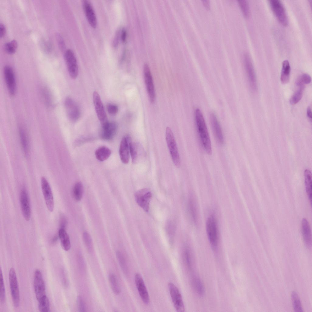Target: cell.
<instances>
[{"instance_id":"cell-21","label":"cell","mask_w":312,"mask_h":312,"mask_svg":"<svg viewBox=\"0 0 312 312\" xmlns=\"http://www.w3.org/2000/svg\"><path fill=\"white\" fill-rule=\"evenodd\" d=\"M301 229L303 241L306 247L310 249L312 246V236L309 223L305 218H303L301 222Z\"/></svg>"},{"instance_id":"cell-43","label":"cell","mask_w":312,"mask_h":312,"mask_svg":"<svg viewBox=\"0 0 312 312\" xmlns=\"http://www.w3.org/2000/svg\"><path fill=\"white\" fill-rule=\"evenodd\" d=\"M107 110L109 114L114 115L117 113L118 109V106L116 105L109 104L107 105Z\"/></svg>"},{"instance_id":"cell-8","label":"cell","mask_w":312,"mask_h":312,"mask_svg":"<svg viewBox=\"0 0 312 312\" xmlns=\"http://www.w3.org/2000/svg\"><path fill=\"white\" fill-rule=\"evenodd\" d=\"M144 75L147 93L150 101L153 103L156 99V94L153 79L149 66L145 64L144 66Z\"/></svg>"},{"instance_id":"cell-38","label":"cell","mask_w":312,"mask_h":312,"mask_svg":"<svg viewBox=\"0 0 312 312\" xmlns=\"http://www.w3.org/2000/svg\"><path fill=\"white\" fill-rule=\"evenodd\" d=\"M116 256L122 270L125 274H126L127 273V269L124 257L121 252L119 251L116 252Z\"/></svg>"},{"instance_id":"cell-2","label":"cell","mask_w":312,"mask_h":312,"mask_svg":"<svg viewBox=\"0 0 312 312\" xmlns=\"http://www.w3.org/2000/svg\"><path fill=\"white\" fill-rule=\"evenodd\" d=\"M206 231L210 244L212 249L215 250L218 247L219 235L217 222L214 215H211L206 222Z\"/></svg>"},{"instance_id":"cell-48","label":"cell","mask_w":312,"mask_h":312,"mask_svg":"<svg viewBox=\"0 0 312 312\" xmlns=\"http://www.w3.org/2000/svg\"><path fill=\"white\" fill-rule=\"evenodd\" d=\"M6 29L4 25L1 23L0 24V37H3L5 33Z\"/></svg>"},{"instance_id":"cell-44","label":"cell","mask_w":312,"mask_h":312,"mask_svg":"<svg viewBox=\"0 0 312 312\" xmlns=\"http://www.w3.org/2000/svg\"><path fill=\"white\" fill-rule=\"evenodd\" d=\"M43 96L46 104L47 105L50 106L52 105V101L51 95L48 91L46 89L43 90Z\"/></svg>"},{"instance_id":"cell-28","label":"cell","mask_w":312,"mask_h":312,"mask_svg":"<svg viewBox=\"0 0 312 312\" xmlns=\"http://www.w3.org/2000/svg\"><path fill=\"white\" fill-rule=\"evenodd\" d=\"M83 193V186L81 183H76L73 189V197L76 201H80L82 198Z\"/></svg>"},{"instance_id":"cell-30","label":"cell","mask_w":312,"mask_h":312,"mask_svg":"<svg viewBox=\"0 0 312 312\" xmlns=\"http://www.w3.org/2000/svg\"><path fill=\"white\" fill-rule=\"evenodd\" d=\"M291 299L294 311L296 312H303L300 299L296 292L294 291L292 292Z\"/></svg>"},{"instance_id":"cell-14","label":"cell","mask_w":312,"mask_h":312,"mask_svg":"<svg viewBox=\"0 0 312 312\" xmlns=\"http://www.w3.org/2000/svg\"><path fill=\"white\" fill-rule=\"evenodd\" d=\"M64 105L67 116L71 121L75 122L79 119L80 113L79 108L73 100L67 97L64 101Z\"/></svg>"},{"instance_id":"cell-29","label":"cell","mask_w":312,"mask_h":312,"mask_svg":"<svg viewBox=\"0 0 312 312\" xmlns=\"http://www.w3.org/2000/svg\"><path fill=\"white\" fill-rule=\"evenodd\" d=\"M193 287L197 293L200 296L204 295V289L200 280L196 276H193L192 279Z\"/></svg>"},{"instance_id":"cell-1","label":"cell","mask_w":312,"mask_h":312,"mask_svg":"<svg viewBox=\"0 0 312 312\" xmlns=\"http://www.w3.org/2000/svg\"><path fill=\"white\" fill-rule=\"evenodd\" d=\"M194 115L197 131L202 145L207 153H212V147L210 136L203 115L200 110L197 108Z\"/></svg>"},{"instance_id":"cell-24","label":"cell","mask_w":312,"mask_h":312,"mask_svg":"<svg viewBox=\"0 0 312 312\" xmlns=\"http://www.w3.org/2000/svg\"><path fill=\"white\" fill-rule=\"evenodd\" d=\"M290 66L288 60H284L282 63L281 81L282 84L287 83L289 81Z\"/></svg>"},{"instance_id":"cell-33","label":"cell","mask_w":312,"mask_h":312,"mask_svg":"<svg viewBox=\"0 0 312 312\" xmlns=\"http://www.w3.org/2000/svg\"><path fill=\"white\" fill-rule=\"evenodd\" d=\"M38 309L41 312H48L49 311L50 306L49 300L46 296L38 301Z\"/></svg>"},{"instance_id":"cell-41","label":"cell","mask_w":312,"mask_h":312,"mask_svg":"<svg viewBox=\"0 0 312 312\" xmlns=\"http://www.w3.org/2000/svg\"><path fill=\"white\" fill-rule=\"evenodd\" d=\"M189 207L191 216L193 222L196 223L197 221L196 211L193 201L192 200H190L189 201Z\"/></svg>"},{"instance_id":"cell-52","label":"cell","mask_w":312,"mask_h":312,"mask_svg":"<svg viewBox=\"0 0 312 312\" xmlns=\"http://www.w3.org/2000/svg\"><path fill=\"white\" fill-rule=\"evenodd\" d=\"M307 115L308 117L310 119H312V113L311 108L308 107L307 109Z\"/></svg>"},{"instance_id":"cell-17","label":"cell","mask_w":312,"mask_h":312,"mask_svg":"<svg viewBox=\"0 0 312 312\" xmlns=\"http://www.w3.org/2000/svg\"><path fill=\"white\" fill-rule=\"evenodd\" d=\"M20 202L23 216L26 221H29L31 217V209L28 195L25 189L21 191Z\"/></svg>"},{"instance_id":"cell-7","label":"cell","mask_w":312,"mask_h":312,"mask_svg":"<svg viewBox=\"0 0 312 312\" xmlns=\"http://www.w3.org/2000/svg\"><path fill=\"white\" fill-rule=\"evenodd\" d=\"M168 286L171 298L176 310L178 312H184V305L178 289L171 282L168 283Z\"/></svg>"},{"instance_id":"cell-10","label":"cell","mask_w":312,"mask_h":312,"mask_svg":"<svg viewBox=\"0 0 312 312\" xmlns=\"http://www.w3.org/2000/svg\"><path fill=\"white\" fill-rule=\"evenodd\" d=\"M135 197L139 206L146 212L148 211L152 197L151 191L147 188L141 189L135 193Z\"/></svg>"},{"instance_id":"cell-23","label":"cell","mask_w":312,"mask_h":312,"mask_svg":"<svg viewBox=\"0 0 312 312\" xmlns=\"http://www.w3.org/2000/svg\"><path fill=\"white\" fill-rule=\"evenodd\" d=\"M58 236L62 248L65 251L69 250L71 247L70 241L66 231L64 229H60L58 231Z\"/></svg>"},{"instance_id":"cell-36","label":"cell","mask_w":312,"mask_h":312,"mask_svg":"<svg viewBox=\"0 0 312 312\" xmlns=\"http://www.w3.org/2000/svg\"><path fill=\"white\" fill-rule=\"evenodd\" d=\"M17 47V42L14 40L6 43L5 44L4 46L5 51L8 53L10 54H12L15 53Z\"/></svg>"},{"instance_id":"cell-37","label":"cell","mask_w":312,"mask_h":312,"mask_svg":"<svg viewBox=\"0 0 312 312\" xmlns=\"http://www.w3.org/2000/svg\"><path fill=\"white\" fill-rule=\"evenodd\" d=\"M239 5L243 15L247 17L250 15V9L248 3L246 0H242L238 1Z\"/></svg>"},{"instance_id":"cell-11","label":"cell","mask_w":312,"mask_h":312,"mask_svg":"<svg viewBox=\"0 0 312 312\" xmlns=\"http://www.w3.org/2000/svg\"><path fill=\"white\" fill-rule=\"evenodd\" d=\"M4 75L8 92L11 96H13L16 92V84L15 75L12 68L9 66H5Z\"/></svg>"},{"instance_id":"cell-16","label":"cell","mask_w":312,"mask_h":312,"mask_svg":"<svg viewBox=\"0 0 312 312\" xmlns=\"http://www.w3.org/2000/svg\"><path fill=\"white\" fill-rule=\"evenodd\" d=\"M244 64L250 87L254 90L257 87L256 81L254 67L249 55L246 54L244 56Z\"/></svg>"},{"instance_id":"cell-42","label":"cell","mask_w":312,"mask_h":312,"mask_svg":"<svg viewBox=\"0 0 312 312\" xmlns=\"http://www.w3.org/2000/svg\"><path fill=\"white\" fill-rule=\"evenodd\" d=\"M77 303L78 310L80 312L86 311V307L85 302L82 297L78 296L77 299Z\"/></svg>"},{"instance_id":"cell-47","label":"cell","mask_w":312,"mask_h":312,"mask_svg":"<svg viewBox=\"0 0 312 312\" xmlns=\"http://www.w3.org/2000/svg\"><path fill=\"white\" fill-rule=\"evenodd\" d=\"M185 256L186 264L189 268L191 267V260L190 253L189 250L186 248L185 251Z\"/></svg>"},{"instance_id":"cell-40","label":"cell","mask_w":312,"mask_h":312,"mask_svg":"<svg viewBox=\"0 0 312 312\" xmlns=\"http://www.w3.org/2000/svg\"><path fill=\"white\" fill-rule=\"evenodd\" d=\"M0 301L2 303H3L5 300V290L4 282L3 276L2 274L1 268L0 269Z\"/></svg>"},{"instance_id":"cell-51","label":"cell","mask_w":312,"mask_h":312,"mask_svg":"<svg viewBox=\"0 0 312 312\" xmlns=\"http://www.w3.org/2000/svg\"><path fill=\"white\" fill-rule=\"evenodd\" d=\"M202 3L204 5V6L207 9H210V3L209 2L208 0H203L202 1Z\"/></svg>"},{"instance_id":"cell-49","label":"cell","mask_w":312,"mask_h":312,"mask_svg":"<svg viewBox=\"0 0 312 312\" xmlns=\"http://www.w3.org/2000/svg\"><path fill=\"white\" fill-rule=\"evenodd\" d=\"M121 37L123 42H125L126 40V29L123 28L122 29L121 34Z\"/></svg>"},{"instance_id":"cell-4","label":"cell","mask_w":312,"mask_h":312,"mask_svg":"<svg viewBox=\"0 0 312 312\" xmlns=\"http://www.w3.org/2000/svg\"><path fill=\"white\" fill-rule=\"evenodd\" d=\"M9 280L13 304L14 307L17 308L19 304V290L16 272L12 268L9 271Z\"/></svg>"},{"instance_id":"cell-32","label":"cell","mask_w":312,"mask_h":312,"mask_svg":"<svg viewBox=\"0 0 312 312\" xmlns=\"http://www.w3.org/2000/svg\"><path fill=\"white\" fill-rule=\"evenodd\" d=\"M19 134L23 149L25 153H27L28 151L29 143L27 133L23 129L21 128L19 131Z\"/></svg>"},{"instance_id":"cell-12","label":"cell","mask_w":312,"mask_h":312,"mask_svg":"<svg viewBox=\"0 0 312 312\" xmlns=\"http://www.w3.org/2000/svg\"><path fill=\"white\" fill-rule=\"evenodd\" d=\"M34 286L36 298L38 301L46 296L45 285L41 271L36 269L34 272Z\"/></svg>"},{"instance_id":"cell-34","label":"cell","mask_w":312,"mask_h":312,"mask_svg":"<svg viewBox=\"0 0 312 312\" xmlns=\"http://www.w3.org/2000/svg\"><path fill=\"white\" fill-rule=\"evenodd\" d=\"M311 78L308 74L304 73L299 77L296 81V84L300 87H304V84H307L310 83Z\"/></svg>"},{"instance_id":"cell-15","label":"cell","mask_w":312,"mask_h":312,"mask_svg":"<svg viewBox=\"0 0 312 312\" xmlns=\"http://www.w3.org/2000/svg\"><path fill=\"white\" fill-rule=\"evenodd\" d=\"M135 281L142 301L145 304H148L150 302L149 295L143 279L140 274L138 273L135 275Z\"/></svg>"},{"instance_id":"cell-3","label":"cell","mask_w":312,"mask_h":312,"mask_svg":"<svg viewBox=\"0 0 312 312\" xmlns=\"http://www.w3.org/2000/svg\"><path fill=\"white\" fill-rule=\"evenodd\" d=\"M165 138L172 161L174 165L179 168L180 165V156L173 134L169 127L166 129Z\"/></svg>"},{"instance_id":"cell-50","label":"cell","mask_w":312,"mask_h":312,"mask_svg":"<svg viewBox=\"0 0 312 312\" xmlns=\"http://www.w3.org/2000/svg\"><path fill=\"white\" fill-rule=\"evenodd\" d=\"M57 40H58V44H59L61 48L63 49L64 48V44L63 41L62 40V38L58 34L57 36Z\"/></svg>"},{"instance_id":"cell-6","label":"cell","mask_w":312,"mask_h":312,"mask_svg":"<svg viewBox=\"0 0 312 312\" xmlns=\"http://www.w3.org/2000/svg\"><path fill=\"white\" fill-rule=\"evenodd\" d=\"M93 101L95 111L102 128L108 123L104 108L99 94L96 91L93 93Z\"/></svg>"},{"instance_id":"cell-18","label":"cell","mask_w":312,"mask_h":312,"mask_svg":"<svg viewBox=\"0 0 312 312\" xmlns=\"http://www.w3.org/2000/svg\"><path fill=\"white\" fill-rule=\"evenodd\" d=\"M210 119L215 138L219 144H222L224 142V137L220 124L215 114L211 113L210 115Z\"/></svg>"},{"instance_id":"cell-39","label":"cell","mask_w":312,"mask_h":312,"mask_svg":"<svg viewBox=\"0 0 312 312\" xmlns=\"http://www.w3.org/2000/svg\"><path fill=\"white\" fill-rule=\"evenodd\" d=\"M303 88V87H300L292 96L290 99V103L291 105H295L300 100L302 97Z\"/></svg>"},{"instance_id":"cell-46","label":"cell","mask_w":312,"mask_h":312,"mask_svg":"<svg viewBox=\"0 0 312 312\" xmlns=\"http://www.w3.org/2000/svg\"><path fill=\"white\" fill-rule=\"evenodd\" d=\"M167 228L168 235L170 237V238L172 237L175 231L174 225L171 222H168L167 225Z\"/></svg>"},{"instance_id":"cell-25","label":"cell","mask_w":312,"mask_h":312,"mask_svg":"<svg viewBox=\"0 0 312 312\" xmlns=\"http://www.w3.org/2000/svg\"><path fill=\"white\" fill-rule=\"evenodd\" d=\"M111 154V150L107 147L102 146L97 149L95 152L97 159L101 161L107 160Z\"/></svg>"},{"instance_id":"cell-5","label":"cell","mask_w":312,"mask_h":312,"mask_svg":"<svg viewBox=\"0 0 312 312\" xmlns=\"http://www.w3.org/2000/svg\"><path fill=\"white\" fill-rule=\"evenodd\" d=\"M271 8L279 21L283 25L286 26L288 19L285 7L279 0H270Z\"/></svg>"},{"instance_id":"cell-35","label":"cell","mask_w":312,"mask_h":312,"mask_svg":"<svg viewBox=\"0 0 312 312\" xmlns=\"http://www.w3.org/2000/svg\"><path fill=\"white\" fill-rule=\"evenodd\" d=\"M83 239L87 250L91 252L93 250V246L91 236L87 232H84L83 235Z\"/></svg>"},{"instance_id":"cell-22","label":"cell","mask_w":312,"mask_h":312,"mask_svg":"<svg viewBox=\"0 0 312 312\" xmlns=\"http://www.w3.org/2000/svg\"><path fill=\"white\" fill-rule=\"evenodd\" d=\"M117 129V125L114 122H109L108 125L102 128L101 137L103 140H110L115 136Z\"/></svg>"},{"instance_id":"cell-45","label":"cell","mask_w":312,"mask_h":312,"mask_svg":"<svg viewBox=\"0 0 312 312\" xmlns=\"http://www.w3.org/2000/svg\"><path fill=\"white\" fill-rule=\"evenodd\" d=\"M78 262L80 268L81 270H84L85 265L84 261L81 254L79 253L77 256Z\"/></svg>"},{"instance_id":"cell-26","label":"cell","mask_w":312,"mask_h":312,"mask_svg":"<svg viewBox=\"0 0 312 312\" xmlns=\"http://www.w3.org/2000/svg\"><path fill=\"white\" fill-rule=\"evenodd\" d=\"M304 176L306 192L310 204H311L312 181L311 173L310 171L308 169H305L304 172Z\"/></svg>"},{"instance_id":"cell-20","label":"cell","mask_w":312,"mask_h":312,"mask_svg":"<svg viewBox=\"0 0 312 312\" xmlns=\"http://www.w3.org/2000/svg\"><path fill=\"white\" fill-rule=\"evenodd\" d=\"M130 138L128 136H124L120 143L119 148V154L122 162L127 164L129 159V141Z\"/></svg>"},{"instance_id":"cell-27","label":"cell","mask_w":312,"mask_h":312,"mask_svg":"<svg viewBox=\"0 0 312 312\" xmlns=\"http://www.w3.org/2000/svg\"><path fill=\"white\" fill-rule=\"evenodd\" d=\"M129 147L132 162L135 163L138 161L139 157L138 144L132 142L130 139L129 141Z\"/></svg>"},{"instance_id":"cell-31","label":"cell","mask_w":312,"mask_h":312,"mask_svg":"<svg viewBox=\"0 0 312 312\" xmlns=\"http://www.w3.org/2000/svg\"><path fill=\"white\" fill-rule=\"evenodd\" d=\"M108 279L113 292L116 294H119L121 290L115 275L112 273H110L109 275Z\"/></svg>"},{"instance_id":"cell-19","label":"cell","mask_w":312,"mask_h":312,"mask_svg":"<svg viewBox=\"0 0 312 312\" xmlns=\"http://www.w3.org/2000/svg\"><path fill=\"white\" fill-rule=\"evenodd\" d=\"M83 6L88 22L92 27L95 28L97 25V20L92 6L89 1L85 0L83 1Z\"/></svg>"},{"instance_id":"cell-13","label":"cell","mask_w":312,"mask_h":312,"mask_svg":"<svg viewBox=\"0 0 312 312\" xmlns=\"http://www.w3.org/2000/svg\"><path fill=\"white\" fill-rule=\"evenodd\" d=\"M41 183L46 206L50 211L52 212L54 209V201L51 187L47 180L44 177L41 178Z\"/></svg>"},{"instance_id":"cell-9","label":"cell","mask_w":312,"mask_h":312,"mask_svg":"<svg viewBox=\"0 0 312 312\" xmlns=\"http://www.w3.org/2000/svg\"><path fill=\"white\" fill-rule=\"evenodd\" d=\"M64 57L69 74L72 78L75 79L78 73V66L75 55L72 50L68 49L66 51Z\"/></svg>"}]
</instances>
